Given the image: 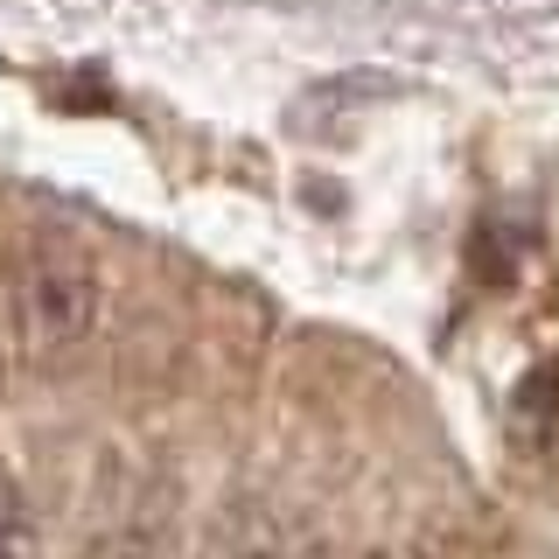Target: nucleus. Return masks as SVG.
<instances>
[{"label":"nucleus","instance_id":"nucleus-1","mask_svg":"<svg viewBox=\"0 0 559 559\" xmlns=\"http://www.w3.org/2000/svg\"><path fill=\"white\" fill-rule=\"evenodd\" d=\"M8 314H14V343H22L28 357H70V349H84L105 322L98 252L84 238L57 231V224H35V231L14 245Z\"/></svg>","mask_w":559,"mask_h":559},{"label":"nucleus","instance_id":"nucleus-2","mask_svg":"<svg viewBox=\"0 0 559 559\" xmlns=\"http://www.w3.org/2000/svg\"><path fill=\"white\" fill-rule=\"evenodd\" d=\"M203 559H294L287 546V524H280L266 503L238 497L231 511L210 518V538H203Z\"/></svg>","mask_w":559,"mask_h":559},{"label":"nucleus","instance_id":"nucleus-3","mask_svg":"<svg viewBox=\"0 0 559 559\" xmlns=\"http://www.w3.org/2000/svg\"><path fill=\"white\" fill-rule=\"evenodd\" d=\"M0 559H43V524L8 462H0Z\"/></svg>","mask_w":559,"mask_h":559},{"label":"nucleus","instance_id":"nucleus-4","mask_svg":"<svg viewBox=\"0 0 559 559\" xmlns=\"http://www.w3.org/2000/svg\"><path fill=\"white\" fill-rule=\"evenodd\" d=\"M84 559H162V524L147 511H119V518H105L92 532Z\"/></svg>","mask_w":559,"mask_h":559}]
</instances>
